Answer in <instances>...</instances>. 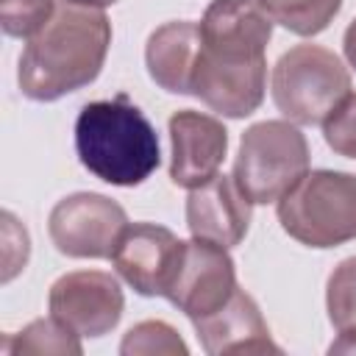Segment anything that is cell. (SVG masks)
I'll return each instance as SVG.
<instances>
[{
	"label": "cell",
	"mask_w": 356,
	"mask_h": 356,
	"mask_svg": "<svg viewBox=\"0 0 356 356\" xmlns=\"http://www.w3.org/2000/svg\"><path fill=\"white\" fill-rule=\"evenodd\" d=\"M197 25L200 53L192 95L222 117H250L267 89L273 19L256 0H211Z\"/></svg>",
	"instance_id": "1"
},
{
	"label": "cell",
	"mask_w": 356,
	"mask_h": 356,
	"mask_svg": "<svg viewBox=\"0 0 356 356\" xmlns=\"http://www.w3.org/2000/svg\"><path fill=\"white\" fill-rule=\"evenodd\" d=\"M108 44L111 22L103 8L61 0L19 56V92L36 103H53L89 86L106 64Z\"/></svg>",
	"instance_id": "2"
},
{
	"label": "cell",
	"mask_w": 356,
	"mask_h": 356,
	"mask_svg": "<svg viewBox=\"0 0 356 356\" xmlns=\"http://www.w3.org/2000/svg\"><path fill=\"white\" fill-rule=\"evenodd\" d=\"M75 150L81 164L111 186H139L161 164L159 134L125 92L78 111Z\"/></svg>",
	"instance_id": "3"
},
{
	"label": "cell",
	"mask_w": 356,
	"mask_h": 356,
	"mask_svg": "<svg viewBox=\"0 0 356 356\" xmlns=\"http://www.w3.org/2000/svg\"><path fill=\"white\" fill-rule=\"evenodd\" d=\"M281 228L306 248H337L356 239V175L309 170L275 200Z\"/></svg>",
	"instance_id": "4"
},
{
	"label": "cell",
	"mask_w": 356,
	"mask_h": 356,
	"mask_svg": "<svg viewBox=\"0 0 356 356\" xmlns=\"http://www.w3.org/2000/svg\"><path fill=\"white\" fill-rule=\"evenodd\" d=\"M270 92L284 120L320 125L350 92V72L334 50L323 44H295L275 61Z\"/></svg>",
	"instance_id": "5"
},
{
	"label": "cell",
	"mask_w": 356,
	"mask_h": 356,
	"mask_svg": "<svg viewBox=\"0 0 356 356\" xmlns=\"http://www.w3.org/2000/svg\"><path fill=\"white\" fill-rule=\"evenodd\" d=\"M309 142L289 120H264L239 139L234 181L253 206L275 203L309 172Z\"/></svg>",
	"instance_id": "6"
},
{
	"label": "cell",
	"mask_w": 356,
	"mask_h": 356,
	"mask_svg": "<svg viewBox=\"0 0 356 356\" xmlns=\"http://www.w3.org/2000/svg\"><path fill=\"white\" fill-rule=\"evenodd\" d=\"M125 225V209L97 192L67 195L50 209L47 217L50 242L70 259H111Z\"/></svg>",
	"instance_id": "7"
},
{
	"label": "cell",
	"mask_w": 356,
	"mask_h": 356,
	"mask_svg": "<svg viewBox=\"0 0 356 356\" xmlns=\"http://www.w3.org/2000/svg\"><path fill=\"white\" fill-rule=\"evenodd\" d=\"M47 309L78 337L97 339L117 328L125 309V295L111 273L72 270L53 281Z\"/></svg>",
	"instance_id": "8"
},
{
	"label": "cell",
	"mask_w": 356,
	"mask_h": 356,
	"mask_svg": "<svg viewBox=\"0 0 356 356\" xmlns=\"http://www.w3.org/2000/svg\"><path fill=\"white\" fill-rule=\"evenodd\" d=\"M236 267L228 248L192 236L184 242L178 270L164 298L189 320H197L217 312L236 292Z\"/></svg>",
	"instance_id": "9"
},
{
	"label": "cell",
	"mask_w": 356,
	"mask_h": 356,
	"mask_svg": "<svg viewBox=\"0 0 356 356\" xmlns=\"http://www.w3.org/2000/svg\"><path fill=\"white\" fill-rule=\"evenodd\" d=\"M181 253L184 239H178L170 228L156 222H128L114 245L111 264L134 292L145 298H164Z\"/></svg>",
	"instance_id": "10"
},
{
	"label": "cell",
	"mask_w": 356,
	"mask_h": 356,
	"mask_svg": "<svg viewBox=\"0 0 356 356\" xmlns=\"http://www.w3.org/2000/svg\"><path fill=\"white\" fill-rule=\"evenodd\" d=\"M170 131V178L175 186L195 189L220 172L228 153L225 125L203 111L181 108L167 122Z\"/></svg>",
	"instance_id": "11"
},
{
	"label": "cell",
	"mask_w": 356,
	"mask_h": 356,
	"mask_svg": "<svg viewBox=\"0 0 356 356\" xmlns=\"http://www.w3.org/2000/svg\"><path fill=\"white\" fill-rule=\"evenodd\" d=\"M253 203L236 186L234 175L217 172L206 184L189 189L186 228L197 239H209L222 248H234L245 239L253 217Z\"/></svg>",
	"instance_id": "12"
},
{
	"label": "cell",
	"mask_w": 356,
	"mask_h": 356,
	"mask_svg": "<svg viewBox=\"0 0 356 356\" xmlns=\"http://www.w3.org/2000/svg\"><path fill=\"white\" fill-rule=\"evenodd\" d=\"M195 334L209 356L228 353H281L256 300L236 286V292L211 314L192 320Z\"/></svg>",
	"instance_id": "13"
},
{
	"label": "cell",
	"mask_w": 356,
	"mask_h": 356,
	"mask_svg": "<svg viewBox=\"0 0 356 356\" xmlns=\"http://www.w3.org/2000/svg\"><path fill=\"white\" fill-rule=\"evenodd\" d=\"M200 53V25L175 19L159 25L145 44L147 75L156 86L172 95H192V75Z\"/></svg>",
	"instance_id": "14"
},
{
	"label": "cell",
	"mask_w": 356,
	"mask_h": 356,
	"mask_svg": "<svg viewBox=\"0 0 356 356\" xmlns=\"http://www.w3.org/2000/svg\"><path fill=\"white\" fill-rule=\"evenodd\" d=\"M3 350L8 356H19V353H56V356H81V337L75 331H70L64 323H58L53 314L50 317H39L33 323H28L22 331L8 334L3 342Z\"/></svg>",
	"instance_id": "15"
},
{
	"label": "cell",
	"mask_w": 356,
	"mask_h": 356,
	"mask_svg": "<svg viewBox=\"0 0 356 356\" xmlns=\"http://www.w3.org/2000/svg\"><path fill=\"white\" fill-rule=\"evenodd\" d=\"M259 8L298 36L323 33L342 8V0H256Z\"/></svg>",
	"instance_id": "16"
},
{
	"label": "cell",
	"mask_w": 356,
	"mask_h": 356,
	"mask_svg": "<svg viewBox=\"0 0 356 356\" xmlns=\"http://www.w3.org/2000/svg\"><path fill=\"white\" fill-rule=\"evenodd\" d=\"M122 356H186L189 348L181 334L164 320H142L120 342Z\"/></svg>",
	"instance_id": "17"
},
{
	"label": "cell",
	"mask_w": 356,
	"mask_h": 356,
	"mask_svg": "<svg viewBox=\"0 0 356 356\" xmlns=\"http://www.w3.org/2000/svg\"><path fill=\"white\" fill-rule=\"evenodd\" d=\"M325 309L337 331L356 328V256L342 259L325 284Z\"/></svg>",
	"instance_id": "18"
},
{
	"label": "cell",
	"mask_w": 356,
	"mask_h": 356,
	"mask_svg": "<svg viewBox=\"0 0 356 356\" xmlns=\"http://www.w3.org/2000/svg\"><path fill=\"white\" fill-rule=\"evenodd\" d=\"M56 0H0V25L6 36L31 39L53 17Z\"/></svg>",
	"instance_id": "19"
},
{
	"label": "cell",
	"mask_w": 356,
	"mask_h": 356,
	"mask_svg": "<svg viewBox=\"0 0 356 356\" xmlns=\"http://www.w3.org/2000/svg\"><path fill=\"white\" fill-rule=\"evenodd\" d=\"M325 145L345 159H356V92H348L320 122Z\"/></svg>",
	"instance_id": "20"
},
{
	"label": "cell",
	"mask_w": 356,
	"mask_h": 356,
	"mask_svg": "<svg viewBox=\"0 0 356 356\" xmlns=\"http://www.w3.org/2000/svg\"><path fill=\"white\" fill-rule=\"evenodd\" d=\"M328 353H356V328L339 331V337L328 345Z\"/></svg>",
	"instance_id": "21"
},
{
	"label": "cell",
	"mask_w": 356,
	"mask_h": 356,
	"mask_svg": "<svg viewBox=\"0 0 356 356\" xmlns=\"http://www.w3.org/2000/svg\"><path fill=\"white\" fill-rule=\"evenodd\" d=\"M342 50H345V58H348V64L356 70V19L348 25V31H345V39H342Z\"/></svg>",
	"instance_id": "22"
},
{
	"label": "cell",
	"mask_w": 356,
	"mask_h": 356,
	"mask_svg": "<svg viewBox=\"0 0 356 356\" xmlns=\"http://www.w3.org/2000/svg\"><path fill=\"white\" fill-rule=\"evenodd\" d=\"M70 3H81V6H92V8H106V6H114L117 0H70Z\"/></svg>",
	"instance_id": "23"
}]
</instances>
